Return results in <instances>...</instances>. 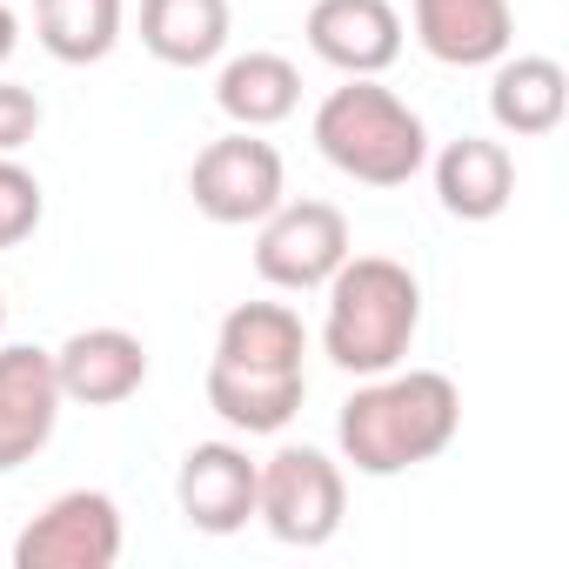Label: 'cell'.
I'll use <instances>...</instances> for the list:
<instances>
[{
  "mask_svg": "<svg viewBox=\"0 0 569 569\" xmlns=\"http://www.w3.org/2000/svg\"><path fill=\"white\" fill-rule=\"evenodd\" d=\"M41 228V181L14 161V154H0V248H14Z\"/></svg>",
  "mask_w": 569,
  "mask_h": 569,
  "instance_id": "cell-20",
  "label": "cell"
},
{
  "mask_svg": "<svg viewBox=\"0 0 569 569\" xmlns=\"http://www.w3.org/2000/svg\"><path fill=\"white\" fill-rule=\"evenodd\" d=\"M569 108V74L549 54H502L489 81V114L502 134H549Z\"/></svg>",
  "mask_w": 569,
  "mask_h": 569,
  "instance_id": "cell-16",
  "label": "cell"
},
{
  "mask_svg": "<svg viewBox=\"0 0 569 569\" xmlns=\"http://www.w3.org/2000/svg\"><path fill=\"white\" fill-rule=\"evenodd\" d=\"M309 48L342 74H382L402 54V14L389 0H316Z\"/></svg>",
  "mask_w": 569,
  "mask_h": 569,
  "instance_id": "cell-11",
  "label": "cell"
},
{
  "mask_svg": "<svg viewBox=\"0 0 569 569\" xmlns=\"http://www.w3.org/2000/svg\"><path fill=\"white\" fill-rule=\"evenodd\" d=\"M416 8V41L442 68H496L516 41L509 0H409Z\"/></svg>",
  "mask_w": 569,
  "mask_h": 569,
  "instance_id": "cell-12",
  "label": "cell"
},
{
  "mask_svg": "<svg viewBox=\"0 0 569 569\" xmlns=\"http://www.w3.org/2000/svg\"><path fill=\"white\" fill-rule=\"evenodd\" d=\"M316 148L329 168H342L362 188H402L429 168L422 114L402 94H389L376 74H349V88H336L316 108Z\"/></svg>",
  "mask_w": 569,
  "mask_h": 569,
  "instance_id": "cell-3",
  "label": "cell"
},
{
  "mask_svg": "<svg viewBox=\"0 0 569 569\" xmlns=\"http://www.w3.org/2000/svg\"><path fill=\"white\" fill-rule=\"evenodd\" d=\"M309 376L302 369H241V362H208V409L241 429V436H274L302 416Z\"/></svg>",
  "mask_w": 569,
  "mask_h": 569,
  "instance_id": "cell-13",
  "label": "cell"
},
{
  "mask_svg": "<svg viewBox=\"0 0 569 569\" xmlns=\"http://www.w3.org/2000/svg\"><path fill=\"white\" fill-rule=\"evenodd\" d=\"M349 261V221L329 201H274L254 234V274L274 289H322V281Z\"/></svg>",
  "mask_w": 569,
  "mask_h": 569,
  "instance_id": "cell-6",
  "label": "cell"
},
{
  "mask_svg": "<svg viewBox=\"0 0 569 569\" xmlns=\"http://www.w3.org/2000/svg\"><path fill=\"white\" fill-rule=\"evenodd\" d=\"M309 356V329L289 302H234L221 316L214 336V362H241V369H302Z\"/></svg>",
  "mask_w": 569,
  "mask_h": 569,
  "instance_id": "cell-17",
  "label": "cell"
},
{
  "mask_svg": "<svg viewBox=\"0 0 569 569\" xmlns=\"http://www.w3.org/2000/svg\"><path fill=\"white\" fill-rule=\"evenodd\" d=\"M254 469L261 462H248V449H234V442H194L181 456V476H174V502H181L188 529H201V536L248 529V516H254Z\"/></svg>",
  "mask_w": 569,
  "mask_h": 569,
  "instance_id": "cell-9",
  "label": "cell"
},
{
  "mask_svg": "<svg viewBox=\"0 0 569 569\" xmlns=\"http://www.w3.org/2000/svg\"><path fill=\"white\" fill-rule=\"evenodd\" d=\"M342 509H349V482H342V462H329L322 449H274L261 469H254V516L268 522L274 542L289 549H322L336 529H342Z\"/></svg>",
  "mask_w": 569,
  "mask_h": 569,
  "instance_id": "cell-4",
  "label": "cell"
},
{
  "mask_svg": "<svg viewBox=\"0 0 569 569\" xmlns=\"http://www.w3.org/2000/svg\"><path fill=\"white\" fill-rule=\"evenodd\" d=\"M114 562H121V509L108 489H68L14 536V569H114Z\"/></svg>",
  "mask_w": 569,
  "mask_h": 569,
  "instance_id": "cell-7",
  "label": "cell"
},
{
  "mask_svg": "<svg viewBox=\"0 0 569 569\" xmlns=\"http://www.w3.org/2000/svg\"><path fill=\"white\" fill-rule=\"evenodd\" d=\"M14 48H21V21L0 8V68H8V54H14Z\"/></svg>",
  "mask_w": 569,
  "mask_h": 569,
  "instance_id": "cell-22",
  "label": "cell"
},
{
  "mask_svg": "<svg viewBox=\"0 0 569 569\" xmlns=\"http://www.w3.org/2000/svg\"><path fill=\"white\" fill-rule=\"evenodd\" d=\"M462 429V389L442 369H389L369 376L336 416V442L362 476H402L436 462Z\"/></svg>",
  "mask_w": 569,
  "mask_h": 569,
  "instance_id": "cell-1",
  "label": "cell"
},
{
  "mask_svg": "<svg viewBox=\"0 0 569 569\" xmlns=\"http://www.w3.org/2000/svg\"><path fill=\"white\" fill-rule=\"evenodd\" d=\"M141 48L161 68H208L228 48V0H141Z\"/></svg>",
  "mask_w": 569,
  "mask_h": 569,
  "instance_id": "cell-18",
  "label": "cell"
},
{
  "mask_svg": "<svg viewBox=\"0 0 569 569\" xmlns=\"http://www.w3.org/2000/svg\"><path fill=\"white\" fill-rule=\"evenodd\" d=\"M214 101H221V114H228L234 128H254V134H261V128H274V121H289V114H296V101H302V74H296L289 54L254 48V54H234V61L221 68Z\"/></svg>",
  "mask_w": 569,
  "mask_h": 569,
  "instance_id": "cell-15",
  "label": "cell"
},
{
  "mask_svg": "<svg viewBox=\"0 0 569 569\" xmlns=\"http://www.w3.org/2000/svg\"><path fill=\"white\" fill-rule=\"evenodd\" d=\"M329 322L322 356L342 376H389L402 369L416 329H422V281L389 254H349L329 281Z\"/></svg>",
  "mask_w": 569,
  "mask_h": 569,
  "instance_id": "cell-2",
  "label": "cell"
},
{
  "mask_svg": "<svg viewBox=\"0 0 569 569\" xmlns=\"http://www.w3.org/2000/svg\"><path fill=\"white\" fill-rule=\"evenodd\" d=\"M54 382H61V402L114 409L148 382V349L128 329H81L54 349Z\"/></svg>",
  "mask_w": 569,
  "mask_h": 569,
  "instance_id": "cell-10",
  "label": "cell"
},
{
  "mask_svg": "<svg viewBox=\"0 0 569 569\" xmlns=\"http://www.w3.org/2000/svg\"><path fill=\"white\" fill-rule=\"evenodd\" d=\"M281 188H289L281 154H274V141H261L254 128H234V134L208 141V148L194 154V168H188L194 208H201L208 221H221V228L261 221V214L281 201Z\"/></svg>",
  "mask_w": 569,
  "mask_h": 569,
  "instance_id": "cell-5",
  "label": "cell"
},
{
  "mask_svg": "<svg viewBox=\"0 0 569 569\" xmlns=\"http://www.w3.org/2000/svg\"><path fill=\"white\" fill-rule=\"evenodd\" d=\"M0 329H8V296H0Z\"/></svg>",
  "mask_w": 569,
  "mask_h": 569,
  "instance_id": "cell-23",
  "label": "cell"
},
{
  "mask_svg": "<svg viewBox=\"0 0 569 569\" xmlns=\"http://www.w3.org/2000/svg\"><path fill=\"white\" fill-rule=\"evenodd\" d=\"M54 422H61L54 349H34V342L0 349V476L34 462L54 442Z\"/></svg>",
  "mask_w": 569,
  "mask_h": 569,
  "instance_id": "cell-8",
  "label": "cell"
},
{
  "mask_svg": "<svg viewBox=\"0 0 569 569\" xmlns=\"http://www.w3.org/2000/svg\"><path fill=\"white\" fill-rule=\"evenodd\" d=\"M34 34L61 68L108 61L121 41V0H34Z\"/></svg>",
  "mask_w": 569,
  "mask_h": 569,
  "instance_id": "cell-19",
  "label": "cell"
},
{
  "mask_svg": "<svg viewBox=\"0 0 569 569\" xmlns=\"http://www.w3.org/2000/svg\"><path fill=\"white\" fill-rule=\"evenodd\" d=\"M436 194L456 221H496L516 194V161L502 141H482V134H462L436 154Z\"/></svg>",
  "mask_w": 569,
  "mask_h": 569,
  "instance_id": "cell-14",
  "label": "cell"
},
{
  "mask_svg": "<svg viewBox=\"0 0 569 569\" xmlns=\"http://www.w3.org/2000/svg\"><path fill=\"white\" fill-rule=\"evenodd\" d=\"M41 128V101L21 81H0V154H21Z\"/></svg>",
  "mask_w": 569,
  "mask_h": 569,
  "instance_id": "cell-21",
  "label": "cell"
}]
</instances>
